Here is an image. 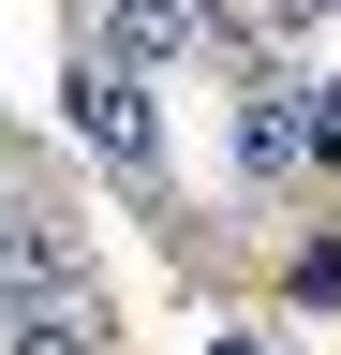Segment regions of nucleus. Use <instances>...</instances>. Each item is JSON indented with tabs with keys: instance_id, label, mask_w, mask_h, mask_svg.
<instances>
[{
	"instance_id": "nucleus-1",
	"label": "nucleus",
	"mask_w": 341,
	"mask_h": 355,
	"mask_svg": "<svg viewBox=\"0 0 341 355\" xmlns=\"http://www.w3.org/2000/svg\"><path fill=\"white\" fill-rule=\"evenodd\" d=\"M74 148H90L104 178H134V193H163V89L134 74V60H74Z\"/></svg>"
},
{
	"instance_id": "nucleus-2",
	"label": "nucleus",
	"mask_w": 341,
	"mask_h": 355,
	"mask_svg": "<svg viewBox=\"0 0 341 355\" xmlns=\"http://www.w3.org/2000/svg\"><path fill=\"white\" fill-rule=\"evenodd\" d=\"M74 30H90V60H134V74L208 60V0H74Z\"/></svg>"
},
{
	"instance_id": "nucleus-3",
	"label": "nucleus",
	"mask_w": 341,
	"mask_h": 355,
	"mask_svg": "<svg viewBox=\"0 0 341 355\" xmlns=\"http://www.w3.org/2000/svg\"><path fill=\"white\" fill-rule=\"evenodd\" d=\"M104 296L90 282H45V296H0V355H104Z\"/></svg>"
},
{
	"instance_id": "nucleus-4",
	"label": "nucleus",
	"mask_w": 341,
	"mask_h": 355,
	"mask_svg": "<svg viewBox=\"0 0 341 355\" xmlns=\"http://www.w3.org/2000/svg\"><path fill=\"white\" fill-rule=\"evenodd\" d=\"M45 282H90L74 207H0V296H45Z\"/></svg>"
},
{
	"instance_id": "nucleus-5",
	"label": "nucleus",
	"mask_w": 341,
	"mask_h": 355,
	"mask_svg": "<svg viewBox=\"0 0 341 355\" xmlns=\"http://www.w3.org/2000/svg\"><path fill=\"white\" fill-rule=\"evenodd\" d=\"M238 178H267V193L297 178V119H282V74H252V89H238Z\"/></svg>"
},
{
	"instance_id": "nucleus-6",
	"label": "nucleus",
	"mask_w": 341,
	"mask_h": 355,
	"mask_svg": "<svg viewBox=\"0 0 341 355\" xmlns=\"http://www.w3.org/2000/svg\"><path fill=\"white\" fill-rule=\"evenodd\" d=\"M282 119H297V163H341V74H282Z\"/></svg>"
},
{
	"instance_id": "nucleus-7",
	"label": "nucleus",
	"mask_w": 341,
	"mask_h": 355,
	"mask_svg": "<svg viewBox=\"0 0 341 355\" xmlns=\"http://www.w3.org/2000/svg\"><path fill=\"white\" fill-rule=\"evenodd\" d=\"M208 355H282V340L267 326H208Z\"/></svg>"
}]
</instances>
